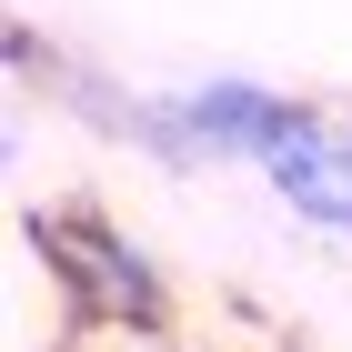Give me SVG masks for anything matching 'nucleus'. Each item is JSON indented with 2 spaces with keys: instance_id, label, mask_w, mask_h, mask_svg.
Segmentation results:
<instances>
[{
  "instance_id": "nucleus-2",
  "label": "nucleus",
  "mask_w": 352,
  "mask_h": 352,
  "mask_svg": "<svg viewBox=\"0 0 352 352\" xmlns=\"http://www.w3.org/2000/svg\"><path fill=\"white\" fill-rule=\"evenodd\" d=\"M41 232H51V242L60 252H71V272H81V292L91 302H101V312H111V322H162V282H151V262H141V252L131 242H121V232H111V221H41Z\"/></svg>"
},
{
  "instance_id": "nucleus-1",
  "label": "nucleus",
  "mask_w": 352,
  "mask_h": 352,
  "mask_svg": "<svg viewBox=\"0 0 352 352\" xmlns=\"http://www.w3.org/2000/svg\"><path fill=\"white\" fill-rule=\"evenodd\" d=\"M262 171L282 182V201H292L302 221H322V232H352V131H342V121H322L312 101H292V121L272 131Z\"/></svg>"
}]
</instances>
